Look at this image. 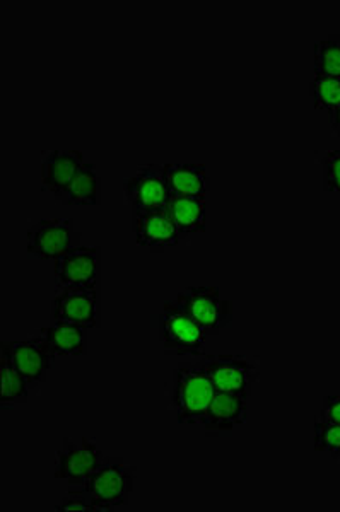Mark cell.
<instances>
[{
  "instance_id": "obj_13",
  "label": "cell",
  "mask_w": 340,
  "mask_h": 512,
  "mask_svg": "<svg viewBox=\"0 0 340 512\" xmlns=\"http://www.w3.org/2000/svg\"><path fill=\"white\" fill-rule=\"evenodd\" d=\"M247 415L248 398L217 390L200 425L206 436H223L245 424Z\"/></svg>"
},
{
  "instance_id": "obj_6",
  "label": "cell",
  "mask_w": 340,
  "mask_h": 512,
  "mask_svg": "<svg viewBox=\"0 0 340 512\" xmlns=\"http://www.w3.org/2000/svg\"><path fill=\"white\" fill-rule=\"evenodd\" d=\"M124 197L132 214L166 209L171 192L165 164H141L134 175L124 181Z\"/></svg>"
},
{
  "instance_id": "obj_24",
  "label": "cell",
  "mask_w": 340,
  "mask_h": 512,
  "mask_svg": "<svg viewBox=\"0 0 340 512\" xmlns=\"http://www.w3.org/2000/svg\"><path fill=\"white\" fill-rule=\"evenodd\" d=\"M55 511L96 512V509H94L93 504H91L79 490L69 489L64 499H60V501L55 504Z\"/></svg>"
},
{
  "instance_id": "obj_8",
  "label": "cell",
  "mask_w": 340,
  "mask_h": 512,
  "mask_svg": "<svg viewBox=\"0 0 340 512\" xmlns=\"http://www.w3.org/2000/svg\"><path fill=\"white\" fill-rule=\"evenodd\" d=\"M199 361L216 390L250 398L253 384L258 379V366L255 362L243 355L233 354L204 355Z\"/></svg>"
},
{
  "instance_id": "obj_22",
  "label": "cell",
  "mask_w": 340,
  "mask_h": 512,
  "mask_svg": "<svg viewBox=\"0 0 340 512\" xmlns=\"http://www.w3.org/2000/svg\"><path fill=\"white\" fill-rule=\"evenodd\" d=\"M313 449L332 456L340 463V425L317 419L313 424Z\"/></svg>"
},
{
  "instance_id": "obj_21",
  "label": "cell",
  "mask_w": 340,
  "mask_h": 512,
  "mask_svg": "<svg viewBox=\"0 0 340 512\" xmlns=\"http://www.w3.org/2000/svg\"><path fill=\"white\" fill-rule=\"evenodd\" d=\"M310 94L313 106L317 110H335L340 106V79L339 77L313 76L310 82Z\"/></svg>"
},
{
  "instance_id": "obj_15",
  "label": "cell",
  "mask_w": 340,
  "mask_h": 512,
  "mask_svg": "<svg viewBox=\"0 0 340 512\" xmlns=\"http://www.w3.org/2000/svg\"><path fill=\"white\" fill-rule=\"evenodd\" d=\"M165 173L171 195L207 198L211 190L206 164L165 163Z\"/></svg>"
},
{
  "instance_id": "obj_19",
  "label": "cell",
  "mask_w": 340,
  "mask_h": 512,
  "mask_svg": "<svg viewBox=\"0 0 340 512\" xmlns=\"http://www.w3.org/2000/svg\"><path fill=\"white\" fill-rule=\"evenodd\" d=\"M0 379H2V390H0V408L7 410L19 403L28 402L30 398V384L18 373V369L12 364L11 357L6 350L0 349Z\"/></svg>"
},
{
  "instance_id": "obj_14",
  "label": "cell",
  "mask_w": 340,
  "mask_h": 512,
  "mask_svg": "<svg viewBox=\"0 0 340 512\" xmlns=\"http://www.w3.org/2000/svg\"><path fill=\"white\" fill-rule=\"evenodd\" d=\"M83 152L76 149H53L47 152L42 163V190L53 197L64 192L83 168Z\"/></svg>"
},
{
  "instance_id": "obj_7",
  "label": "cell",
  "mask_w": 340,
  "mask_h": 512,
  "mask_svg": "<svg viewBox=\"0 0 340 512\" xmlns=\"http://www.w3.org/2000/svg\"><path fill=\"white\" fill-rule=\"evenodd\" d=\"M50 323H71L83 328L101 326L100 287H65L53 297Z\"/></svg>"
},
{
  "instance_id": "obj_26",
  "label": "cell",
  "mask_w": 340,
  "mask_h": 512,
  "mask_svg": "<svg viewBox=\"0 0 340 512\" xmlns=\"http://www.w3.org/2000/svg\"><path fill=\"white\" fill-rule=\"evenodd\" d=\"M327 115H329L330 125L334 128L335 135L340 137V106L335 108V110L329 111Z\"/></svg>"
},
{
  "instance_id": "obj_9",
  "label": "cell",
  "mask_w": 340,
  "mask_h": 512,
  "mask_svg": "<svg viewBox=\"0 0 340 512\" xmlns=\"http://www.w3.org/2000/svg\"><path fill=\"white\" fill-rule=\"evenodd\" d=\"M0 349H4L11 357L12 364L18 373L30 384L31 390L45 383L48 373L55 366L57 354L42 337H31L26 340H2Z\"/></svg>"
},
{
  "instance_id": "obj_1",
  "label": "cell",
  "mask_w": 340,
  "mask_h": 512,
  "mask_svg": "<svg viewBox=\"0 0 340 512\" xmlns=\"http://www.w3.org/2000/svg\"><path fill=\"white\" fill-rule=\"evenodd\" d=\"M216 391L199 359L176 364L171 378V407L175 410L176 422L200 425Z\"/></svg>"
},
{
  "instance_id": "obj_3",
  "label": "cell",
  "mask_w": 340,
  "mask_h": 512,
  "mask_svg": "<svg viewBox=\"0 0 340 512\" xmlns=\"http://www.w3.org/2000/svg\"><path fill=\"white\" fill-rule=\"evenodd\" d=\"M159 344L166 355H188L200 359L206 354L209 335L178 304L166 301L158 316Z\"/></svg>"
},
{
  "instance_id": "obj_10",
  "label": "cell",
  "mask_w": 340,
  "mask_h": 512,
  "mask_svg": "<svg viewBox=\"0 0 340 512\" xmlns=\"http://www.w3.org/2000/svg\"><path fill=\"white\" fill-rule=\"evenodd\" d=\"M57 287H100V246H74L53 262Z\"/></svg>"
},
{
  "instance_id": "obj_2",
  "label": "cell",
  "mask_w": 340,
  "mask_h": 512,
  "mask_svg": "<svg viewBox=\"0 0 340 512\" xmlns=\"http://www.w3.org/2000/svg\"><path fill=\"white\" fill-rule=\"evenodd\" d=\"M137 468L129 465L124 458L108 456L105 465L91 475L81 487L76 489L93 504L96 512H110L129 504L134 492Z\"/></svg>"
},
{
  "instance_id": "obj_4",
  "label": "cell",
  "mask_w": 340,
  "mask_h": 512,
  "mask_svg": "<svg viewBox=\"0 0 340 512\" xmlns=\"http://www.w3.org/2000/svg\"><path fill=\"white\" fill-rule=\"evenodd\" d=\"M175 303L199 323L209 337L219 335L233 325V301L221 296L216 286L183 287Z\"/></svg>"
},
{
  "instance_id": "obj_25",
  "label": "cell",
  "mask_w": 340,
  "mask_h": 512,
  "mask_svg": "<svg viewBox=\"0 0 340 512\" xmlns=\"http://www.w3.org/2000/svg\"><path fill=\"white\" fill-rule=\"evenodd\" d=\"M317 419L340 425V395L323 396L322 410Z\"/></svg>"
},
{
  "instance_id": "obj_12",
  "label": "cell",
  "mask_w": 340,
  "mask_h": 512,
  "mask_svg": "<svg viewBox=\"0 0 340 512\" xmlns=\"http://www.w3.org/2000/svg\"><path fill=\"white\" fill-rule=\"evenodd\" d=\"M132 233L135 245L153 253L170 250L180 245L183 239L166 209L132 214Z\"/></svg>"
},
{
  "instance_id": "obj_5",
  "label": "cell",
  "mask_w": 340,
  "mask_h": 512,
  "mask_svg": "<svg viewBox=\"0 0 340 512\" xmlns=\"http://www.w3.org/2000/svg\"><path fill=\"white\" fill-rule=\"evenodd\" d=\"M106 460L108 456L88 437H81V441L64 437L62 448L57 453L53 477L65 480L69 487H81L96 470L105 465Z\"/></svg>"
},
{
  "instance_id": "obj_17",
  "label": "cell",
  "mask_w": 340,
  "mask_h": 512,
  "mask_svg": "<svg viewBox=\"0 0 340 512\" xmlns=\"http://www.w3.org/2000/svg\"><path fill=\"white\" fill-rule=\"evenodd\" d=\"M53 198L62 205H76V207L100 205L101 180L94 163L86 161L71 185Z\"/></svg>"
},
{
  "instance_id": "obj_18",
  "label": "cell",
  "mask_w": 340,
  "mask_h": 512,
  "mask_svg": "<svg viewBox=\"0 0 340 512\" xmlns=\"http://www.w3.org/2000/svg\"><path fill=\"white\" fill-rule=\"evenodd\" d=\"M40 337L52 347L57 357L88 354V328L71 323H50L40 330Z\"/></svg>"
},
{
  "instance_id": "obj_20",
  "label": "cell",
  "mask_w": 340,
  "mask_h": 512,
  "mask_svg": "<svg viewBox=\"0 0 340 512\" xmlns=\"http://www.w3.org/2000/svg\"><path fill=\"white\" fill-rule=\"evenodd\" d=\"M313 76L339 77L340 79V35H330L315 43Z\"/></svg>"
},
{
  "instance_id": "obj_16",
  "label": "cell",
  "mask_w": 340,
  "mask_h": 512,
  "mask_svg": "<svg viewBox=\"0 0 340 512\" xmlns=\"http://www.w3.org/2000/svg\"><path fill=\"white\" fill-rule=\"evenodd\" d=\"M166 210H168V214L178 227L182 238L206 233V198L171 195Z\"/></svg>"
},
{
  "instance_id": "obj_11",
  "label": "cell",
  "mask_w": 340,
  "mask_h": 512,
  "mask_svg": "<svg viewBox=\"0 0 340 512\" xmlns=\"http://www.w3.org/2000/svg\"><path fill=\"white\" fill-rule=\"evenodd\" d=\"M74 246L76 227L71 219H43L26 233V253L38 260L55 262Z\"/></svg>"
},
{
  "instance_id": "obj_23",
  "label": "cell",
  "mask_w": 340,
  "mask_h": 512,
  "mask_svg": "<svg viewBox=\"0 0 340 512\" xmlns=\"http://www.w3.org/2000/svg\"><path fill=\"white\" fill-rule=\"evenodd\" d=\"M323 190L340 195V149L325 152L322 158Z\"/></svg>"
}]
</instances>
